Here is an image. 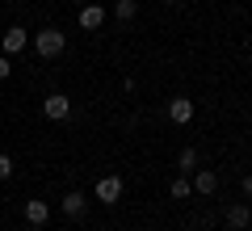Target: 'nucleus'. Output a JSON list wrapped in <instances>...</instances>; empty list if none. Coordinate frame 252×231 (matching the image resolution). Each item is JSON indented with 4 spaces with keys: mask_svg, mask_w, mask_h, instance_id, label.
Returning <instances> with one entry per match:
<instances>
[{
    "mask_svg": "<svg viewBox=\"0 0 252 231\" xmlns=\"http://www.w3.org/2000/svg\"><path fill=\"white\" fill-rule=\"evenodd\" d=\"M63 46H67V34H63V30H55V26H46V30H38V34H34V51L42 55V59L63 55Z\"/></svg>",
    "mask_w": 252,
    "mask_h": 231,
    "instance_id": "1",
    "label": "nucleus"
},
{
    "mask_svg": "<svg viewBox=\"0 0 252 231\" xmlns=\"http://www.w3.org/2000/svg\"><path fill=\"white\" fill-rule=\"evenodd\" d=\"M93 194H97V202H105V206L122 202V177H114V172H109V177H101Z\"/></svg>",
    "mask_w": 252,
    "mask_h": 231,
    "instance_id": "2",
    "label": "nucleus"
},
{
    "mask_svg": "<svg viewBox=\"0 0 252 231\" xmlns=\"http://www.w3.org/2000/svg\"><path fill=\"white\" fill-rule=\"evenodd\" d=\"M67 114H72V97H63V93H51V97L42 101V118H51V122H63Z\"/></svg>",
    "mask_w": 252,
    "mask_h": 231,
    "instance_id": "3",
    "label": "nucleus"
},
{
    "mask_svg": "<svg viewBox=\"0 0 252 231\" xmlns=\"http://www.w3.org/2000/svg\"><path fill=\"white\" fill-rule=\"evenodd\" d=\"M248 223H252V206L248 202H231V206H227V227H231V231H244Z\"/></svg>",
    "mask_w": 252,
    "mask_h": 231,
    "instance_id": "4",
    "label": "nucleus"
},
{
    "mask_svg": "<svg viewBox=\"0 0 252 231\" xmlns=\"http://www.w3.org/2000/svg\"><path fill=\"white\" fill-rule=\"evenodd\" d=\"M26 42H30V34H26L21 26H13V30H4V34H0V46H4V55H9V59H13Z\"/></svg>",
    "mask_w": 252,
    "mask_h": 231,
    "instance_id": "5",
    "label": "nucleus"
},
{
    "mask_svg": "<svg viewBox=\"0 0 252 231\" xmlns=\"http://www.w3.org/2000/svg\"><path fill=\"white\" fill-rule=\"evenodd\" d=\"M168 118H172L177 126L193 122V101H189V97H172V101H168Z\"/></svg>",
    "mask_w": 252,
    "mask_h": 231,
    "instance_id": "6",
    "label": "nucleus"
},
{
    "mask_svg": "<svg viewBox=\"0 0 252 231\" xmlns=\"http://www.w3.org/2000/svg\"><path fill=\"white\" fill-rule=\"evenodd\" d=\"M46 219H51V206H46L42 198H30V202H26V223H34V227H46Z\"/></svg>",
    "mask_w": 252,
    "mask_h": 231,
    "instance_id": "7",
    "label": "nucleus"
},
{
    "mask_svg": "<svg viewBox=\"0 0 252 231\" xmlns=\"http://www.w3.org/2000/svg\"><path fill=\"white\" fill-rule=\"evenodd\" d=\"M84 206H89V202H84V194H80V189H72V194H63L59 210L67 214V219H80V214H84Z\"/></svg>",
    "mask_w": 252,
    "mask_h": 231,
    "instance_id": "8",
    "label": "nucleus"
},
{
    "mask_svg": "<svg viewBox=\"0 0 252 231\" xmlns=\"http://www.w3.org/2000/svg\"><path fill=\"white\" fill-rule=\"evenodd\" d=\"M105 26V9L101 4H84L80 9V30H101Z\"/></svg>",
    "mask_w": 252,
    "mask_h": 231,
    "instance_id": "9",
    "label": "nucleus"
},
{
    "mask_svg": "<svg viewBox=\"0 0 252 231\" xmlns=\"http://www.w3.org/2000/svg\"><path fill=\"white\" fill-rule=\"evenodd\" d=\"M215 189H219V177L210 168H202L198 177H193V194H215Z\"/></svg>",
    "mask_w": 252,
    "mask_h": 231,
    "instance_id": "10",
    "label": "nucleus"
},
{
    "mask_svg": "<svg viewBox=\"0 0 252 231\" xmlns=\"http://www.w3.org/2000/svg\"><path fill=\"white\" fill-rule=\"evenodd\" d=\"M168 194H172V198H177V202H181V198H189V194H193V181H189L185 172H181V177H177V181H172V185H168Z\"/></svg>",
    "mask_w": 252,
    "mask_h": 231,
    "instance_id": "11",
    "label": "nucleus"
},
{
    "mask_svg": "<svg viewBox=\"0 0 252 231\" xmlns=\"http://www.w3.org/2000/svg\"><path fill=\"white\" fill-rule=\"evenodd\" d=\"M193 168H198V151L185 147V151L177 156V172H193Z\"/></svg>",
    "mask_w": 252,
    "mask_h": 231,
    "instance_id": "12",
    "label": "nucleus"
},
{
    "mask_svg": "<svg viewBox=\"0 0 252 231\" xmlns=\"http://www.w3.org/2000/svg\"><path fill=\"white\" fill-rule=\"evenodd\" d=\"M114 13H118V21H130L139 13V0H118L114 4Z\"/></svg>",
    "mask_w": 252,
    "mask_h": 231,
    "instance_id": "13",
    "label": "nucleus"
},
{
    "mask_svg": "<svg viewBox=\"0 0 252 231\" xmlns=\"http://www.w3.org/2000/svg\"><path fill=\"white\" fill-rule=\"evenodd\" d=\"M13 177V160H9V156H0V181H9Z\"/></svg>",
    "mask_w": 252,
    "mask_h": 231,
    "instance_id": "14",
    "label": "nucleus"
},
{
    "mask_svg": "<svg viewBox=\"0 0 252 231\" xmlns=\"http://www.w3.org/2000/svg\"><path fill=\"white\" fill-rule=\"evenodd\" d=\"M9 71H13V63H9V55H0V80H9Z\"/></svg>",
    "mask_w": 252,
    "mask_h": 231,
    "instance_id": "15",
    "label": "nucleus"
},
{
    "mask_svg": "<svg viewBox=\"0 0 252 231\" xmlns=\"http://www.w3.org/2000/svg\"><path fill=\"white\" fill-rule=\"evenodd\" d=\"M244 198H252V172L244 177Z\"/></svg>",
    "mask_w": 252,
    "mask_h": 231,
    "instance_id": "16",
    "label": "nucleus"
},
{
    "mask_svg": "<svg viewBox=\"0 0 252 231\" xmlns=\"http://www.w3.org/2000/svg\"><path fill=\"white\" fill-rule=\"evenodd\" d=\"M248 55H252V42H248Z\"/></svg>",
    "mask_w": 252,
    "mask_h": 231,
    "instance_id": "17",
    "label": "nucleus"
}]
</instances>
